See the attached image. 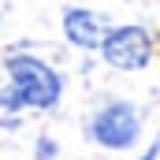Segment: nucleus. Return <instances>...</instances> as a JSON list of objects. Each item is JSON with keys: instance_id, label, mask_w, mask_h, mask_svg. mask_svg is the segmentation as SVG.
I'll return each instance as SVG.
<instances>
[{"instance_id": "2", "label": "nucleus", "mask_w": 160, "mask_h": 160, "mask_svg": "<svg viewBox=\"0 0 160 160\" xmlns=\"http://www.w3.org/2000/svg\"><path fill=\"white\" fill-rule=\"evenodd\" d=\"M101 52H104V60L112 67L134 71V67L149 63V38L138 26H116V30H108V38L101 41Z\"/></svg>"}, {"instance_id": "3", "label": "nucleus", "mask_w": 160, "mask_h": 160, "mask_svg": "<svg viewBox=\"0 0 160 160\" xmlns=\"http://www.w3.org/2000/svg\"><path fill=\"white\" fill-rule=\"evenodd\" d=\"M93 138L101 145H112V149H123L138 138V116L127 108V104H112L104 108L97 119H93Z\"/></svg>"}, {"instance_id": "1", "label": "nucleus", "mask_w": 160, "mask_h": 160, "mask_svg": "<svg viewBox=\"0 0 160 160\" xmlns=\"http://www.w3.org/2000/svg\"><path fill=\"white\" fill-rule=\"evenodd\" d=\"M11 86L0 93L4 108H52L60 101V78L52 67H45L34 56H11L8 60Z\"/></svg>"}, {"instance_id": "4", "label": "nucleus", "mask_w": 160, "mask_h": 160, "mask_svg": "<svg viewBox=\"0 0 160 160\" xmlns=\"http://www.w3.org/2000/svg\"><path fill=\"white\" fill-rule=\"evenodd\" d=\"M63 30L82 48H101V41L108 38V19L97 11H86V8H71L63 15Z\"/></svg>"}]
</instances>
